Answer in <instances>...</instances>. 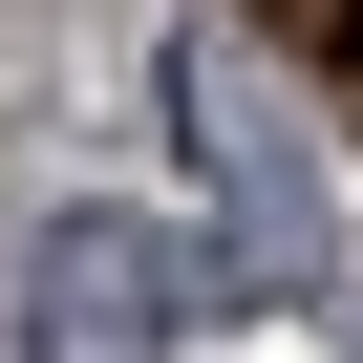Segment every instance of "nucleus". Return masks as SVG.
<instances>
[{
  "label": "nucleus",
  "mask_w": 363,
  "mask_h": 363,
  "mask_svg": "<svg viewBox=\"0 0 363 363\" xmlns=\"http://www.w3.org/2000/svg\"><path fill=\"white\" fill-rule=\"evenodd\" d=\"M193 257H171L150 214H65L43 257H22V363H171L193 342Z\"/></svg>",
  "instance_id": "obj_1"
},
{
  "label": "nucleus",
  "mask_w": 363,
  "mask_h": 363,
  "mask_svg": "<svg viewBox=\"0 0 363 363\" xmlns=\"http://www.w3.org/2000/svg\"><path fill=\"white\" fill-rule=\"evenodd\" d=\"M171 107H193L214 193H235V257H257L278 299H320V193H299V150L257 128V65H235V43H193V65H171Z\"/></svg>",
  "instance_id": "obj_2"
},
{
  "label": "nucleus",
  "mask_w": 363,
  "mask_h": 363,
  "mask_svg": "<svg viewBox=\"0 0 363 363\" xmlns=\"http://www.w3.org/2000/svg\"><path fill=\"white\" fill-rule=\"evenodd\" d=\"M278 22H299V65H363V0H278Z\"/></svg>",
  "instance_id": "obj_3"
}]
</instances>
